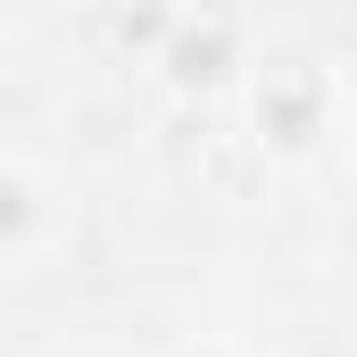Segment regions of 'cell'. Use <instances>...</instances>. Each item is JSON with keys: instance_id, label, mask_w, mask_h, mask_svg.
Masks as SVG:
<instances>
[{"instance_id": "obj_1", "label": "cell", "mask_w": 357, "mask_h": 357, "mask_svg": "<svg viewBox=\"0 0 357 357\" xmlns=\"http://www.w3.org/2000/svg\"><path fill=\"white\" fill-rule=\"evenodd\" d=\"M341 100L349 91L333 84L324 59L274 50L241 75V125H250L266 167H316L324 150H341Z\"/></svg>"}, {"instance_id": "obj_2", "label": "cell", "mask_w": 357, "mask_h": 357, "mask_svg": "<svg viewBox=\"0 0 357 357\" xmlns=\"http://www.w3.org/2000/svg\"><path fill=\"white\" fill-rule=\"evenodd\" d=\"M67 241V191L33 158H0V274L42 266Z\"/></svg>"}, {"instance_id": "obj_3", "label": "cell", "mask_w": 357, "mask_h": 357, "mask_svg": "<svg viewBox=\"0 0 357 357\" xmlns=\"http://www.w3.org/2000/svg\"><path fill=\"white\" fill-rule=\"evenodd\" d=\"M150 357H258V349H241V341H225V333H175V341H158Z\"/></svg>"}, {"instance_id": "obj_4", "label": "cell", "mask_w": 357, "mask_h": 357, "mask_svg": "<svg viewBox=\"0 0 357 357\" xmlns=\"http://www.w3.org/2000/svg\"><path fill=\"white\" fill-rule=\"evenodd\" d=\"M341 158H349V175H357V91L341 100Z\"/></svg>"}, {"instance_id": "obj_5", "label": "cell", "mask_w": 357, "mask_h": 357, "mask_svg": "<svg viewBox=\"0 0 357 357\" xmlns=\"http://www.w3.org/2000/svg\"><path fill=\"white\" fill-rule=\"evenodd\" d=\"M0 59H8V33H0Z\"/></svg>"}]
</instances>
